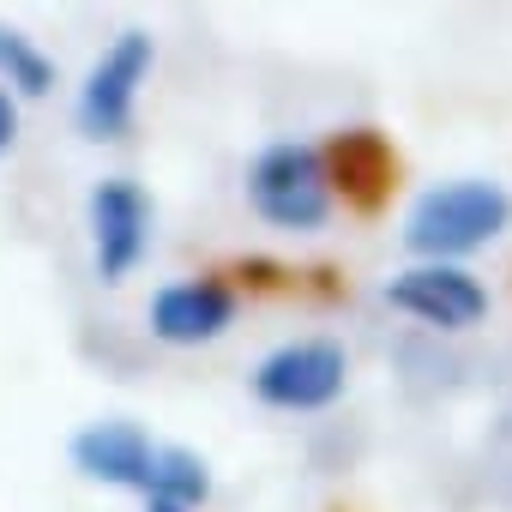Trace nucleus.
Wrapping results in <instances>:
<instances>
[{
    "label": "nucleus",
    "mask_w": 512,
    "mask_h": 512,
    "mask_svg": "<svg viewBox=\"0 0 512 512\" xmlns=\"http://www.w3.org/2000/svg\"><path fill=\"white\" fill-rule=\"evenodd\" d=\"M386 302L440 332H464L488 314L482 278H470L464 266H440V260H422V266H404L398 278H386Z\"/></svg>",
    "instance_id": "423d86ee"
},
{
    "label": "nucleus",
    "mask_w": 512,
    "mask_h": 512,
    "mask_svg": "<svg viewBox=\"0 0 512 512\" xmlns=\"http://www.w3.org/2000/svg\"><path fill=\"white\" fill-rule=\"evenodd\" d=\"M326 169H332V187L362 205V211H380L392 181H398V151L380 127H344L326 139Z\"/></svg>",
    "instance_id": "6e6552de"
},
{
    "label": "nucleus",
    "mask_w": 512,
    "mask_h": 512,
    "mask_svg": "<svg viewBox=\"0 0 512 512\" xmlns=\"http://www.w3.org/2000/svg\"><path fill=\"white\" fill-rule=\"evenodd\" d=\"M145 320H151V338L193 350V344H211L235 326V290L223 278H181V284H163L151 296Z\"/></svg>",
    "instance_id": "0eeeda50"
},
{
    "label": "nucleus",
    "mask_w": 512,
    "mask_h": 512,
    "mask_svg": "<svg viewBox=\"0 0 512 512\" xmlns=\"http://www.w3.org/2000/svg\"><path fill=\"white\" fill-rule=\"evenodd\" d=\"M151 241V199L133 175H103L91 187V260L103 284H121Z\"/></svg>",
    "instance_id": "39448f33"
},
{
    "label": "nucleus",
    "mask_w": 512,
    "mask_h": 512,
    "mask_svg": "<svg viewBox=\"0 0 512 512\" xmlns=\"http://www.w3.org/2000/svg\"><path fill=\"white\" fill-rule=\"evenodd\" d=\"M332 193L338 187H332V169H326L320 145L278 139L247 163V199L278 229H320L332 217Z\"/></svg>",
    "instance_id": "f03ea898"
},
{
    "label": "nucleus",
    "mask_w": 512,
    "mask_h": 512,
    "mask_svg": "<svg viewBox=\"0 0 512 512\" xmlns=\"http://www.w3.org/2000/svg\"><path fill=\"white\" fill-rule=\"evenodd\" d=\"M512 223V193L500 181H440L428 187L410 217H404V247L422 253V260H440V266H458L464 253H476L482 241H494L500 229Z\"/></svg>",
    "instance_id": "f257e3e1"
},
{
    "label": "nucleus",
    "mask_w": 512,
    "mask_h": 512,
    "mask_svg": "<svg viewBox=\"0 0 512 512\" xmlns=\"http://www.w3.org/2000/svg\"><path fill=\"white\" fill-rule=\"evenodd\" d=\"M13 139H19V103H13L7 85H0V151H13Z\"/></svg>",
    "instance_id": "f8f14e48"
},
{
    "label": "nucleus",
    "mask_w": 512,
    "mask_h": 512,
    "mask_svg": "<svg viewBox=\"0 0 512 512\" xmlns=\"http://www.w3.org/2000/svg\"><path fill=\"white\" fill-rule=\"evenodd\" d=\"M151 458H157L151 434H145L139 422H127V416L91 422V428L73 434V464H79L85 476L109 482V488H139V494H145V488H151Z\"/></svg>",
    "instance_id": "1a4fd4ad"
},
{
    "label": "nucleus",
    "mask_w": 512,
    "mask_h": 512,
    "mask_svg": "<svg viewBox=\"0 0 512 512\" xmlns=\"http://www.w3.org/2000/svg\"><path fill=\"white\" fill-rule=\"evenodd\" d=\"M151 61H157V49H151L145 31H121V37L91 61V73H85V85H79V103H73V115H79V127H85L91 139H121V133L133 127V97H139Z\"/></svg>",
    "instance_id": "7ed1b4c3"
},
{
    "label": "nucleus",
    "mask_w": 512,
    "mask_h": 512,
    "mask_svg": "<svg viewBox=\"0 0 512 512\" xmlns=\"http://www.w3.org/2000/svg\"><path fill=\"white\" fill-rule=\"evenodd\" d=\"M0 73H7V85H19L25 97H43L55 85V61L13 25H0Z\"/></svg>",
    "instance_id": "9b49d317"
},
{
    "label": "nucleus",
    "mask_w": 512,
    "mask_h": 512,
    "mask_svg": "<svg viewBox=\"0 0 512 512\" xmlns=\"http://www.w3.org/2000/svg\"><path fill=\"white\" fill-rule=\"evenodd\" d=\"M145 512H187V506H169V500H151Z\"/></svg>",
    "instance_id": "ddd939ff"
},
{
    "label": "nucleus",
    "mask_w": 512,
    "mask_h": 512,
    "mask_svg": "<svg viewBox=\"0 0 512 512\" xmlns=\"http://www.w3.org/2000/svg\"><path fill=\"white\" fill-rule=\"evenodd\" d=\"M344 374H350V362L332 338H296V344H278L272 356H260L253 392L272 410H326L344 392Z\"/></svg>",
    "instance_id": "20e7f679"
},
{
    "label": "nucleus",
    "mask_w": 512,
    "mask_h": 512,
    "mask_svg": "<svg viewBox=\"0 0 512 512\" xmlns=\"http://www.w3.org/2000/svg\"><path fill=\"white\" fill-rule=\"evenodd\" d=\"M211 494V470H205V458L199 452H187V446H157V458H151V488H145V500H169V506H199Z\"/></svg>",
    "instance_id": "9d476101"
}]
</instances>
